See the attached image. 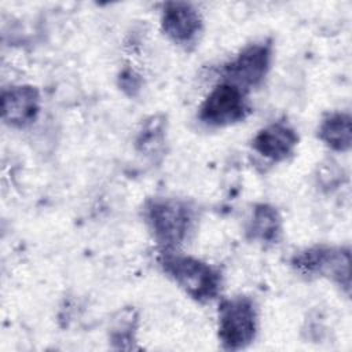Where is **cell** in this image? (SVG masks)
Segmentation results:
<instances>
[{
	"label": "cell",
	"mask_w": 352,
	"mask_h": 352,
	"mask_svg": "<svg viewBox=\"0 0 352 352\" xmlns=\"http://www.w3.org/2000/svg\"><path fill=\"white\" fill-rule=\"evenodd\" d=\"M158 263L162 271L192 300L205 304L220 294L223 276L214 265L176 250H161Z\"/></svg>",
	"instance_id": "cell-1"
},
{
	"label": "cell",
	"mask_w": 352,
	"mask_h": 352,
	"mask_svg": "<svg viewBox=\"0 0 352 352\" xmlns=\"http://www.w3.org/2000/svg\"><path fill=\"white\" fill-rule=\"evenodd\" d=\"M146 223L162 250H176L195 223L194 209L183 199L151 198L144 205Z\"/></svg>",
	"instance_id": "cell-2"
},
{
	"label": "cell",
	"mask_w": 352,
	"mask_h": 352,
	"mask_svg": "<svg viewBox=\"0 0 352 352\" xmlns=\"http://www.w3.org/2000/svg\"><path fill=\"white\" fill-rule=\"evenodd\" d=\"M217 336L227 351L249 346L256 338L258 315L254 301L246 296L224 298L219 304Z\"/></svg>",
	"instance_id": "cell-3"
},
{
	"label": "cell",
	"mask_w": 352,
	"mask_h": 352,
	"mask_svg": "<svg viewBox=\"0 0 352 352\" xmlns=\"http://www.w3.org/2000/svg\"><path fill=\"white\" fill-rule=\"evenodd\" d=\"M292 267L305 276H324L336 282L349 294L351 289V252L349 248L316 245L296 252L290 260Z\"/></svg>",
	"instance_id": "cell-4"
},
{
	"label": "cell",
	"mask_w": 352,
	"mask_h": 352,
	"mask_svg": "<svg viewBox=\"0 0 352 352\" xmlns=\"http://www.w3.org/2000/svg\"><path fill=\"white\" fill-rule=\"evenodd\" d=\"M250 113L245 89L224 81L216 85L204 99L198 118L209 126H228L243 121Z\"/></svg>",
	"instance_id": "cell-5"
},
{
	"label": "cell",
	"mask_w": 352,
	"mask_h": 352,
	"mask_svg": "<svg viewBox=\"0 0 352 352\" xmlns=\"http://www.w3.org/2000/svg\"><path fill=\"white\" fill-rule=\"evenodd\" d=\"M271 41L249 44L224 66L226 81L232 82L242 89L257 87L265 78L271 66Z\"/></svg>",
	"instance_id": "cell-6"
},
{
	"label": "cell",
	"mask_w": 352,
	"mask_h": 352,
	"mask_svg": "<svg viewBox=\"0 0 352 352\" xmlns=\"http://www.w3.org/2000/svg\"><path fill=\"white\" fill-rule=\"evenodd\" d=\"M161 28L175 44L190 50L197 45L204 29L201 12L186 1H166L162 6Z\"/></svg>",
	"instance_id": "cell-7"
},
{
	"label": "cell",
	"mask_w": 352,
	"mask_h": 352,
	"mask_svg": "<svg viewBox=\"0 0 352 352\" xmlns=\"http://www.w3.org/2000/svg\"><path fill=\"white\" fill-rule=\"evenodd\" d=\"M40 111V94L33 85H12L1 94V118L15 128L32 124Z\"/></svg>",
	"instance_id": "cell-8"
},
{
	"label": "cell",
	"mask_w": 352,
	"mask_h": 352,
	"mask_svg": "<svg viewBox=\"0 0 352 352\" xmlns=\"http://www.w3.org/2000/svg\"><path fill=\"white\" fill-rule=\"evenodd\" d=\"M297 143V132L289 124L282 121L264 126L252 139L253 150L274 162L287 160L294 153Z\"/></svg>",
	"instance_id": "cell-9"
},
{
	"label": "cell",
	"mask_w": 352,
	"mask_h": 352,
	"mask_svg": "<svg viewBox=\"0 0 352 352\" xmlns=\"http://www.w3.org/2000/svg\"><path fill=\"white\" fill-rule=\"evenodd\" d=\"M282 217L276 208L257 204L246 226V236L263 246H274L282 239Z\"/></svg>",
	"instance_id": "cell-10"
},
{
	"label": "cell",
	"mask_w": 352,
	"mask_h": 352,
	"mask_svg": "<svg viewBox=\"0 0 352 352\" xmlns=\"http://www.w3.org/2000/svg\"><path fill=\"white\" fill-rule=\"evenodd\" d=\"M166 143V118L162 114L150 116L146 118L136 135L135 147L139 154L151 161L160 160L164 155Z\"/></svg>",
	"instance_id": "cell-11"
},
{
	"label": "cell",
	"mask_w": 352,
	"mask_h": 352,
	"mask_svg": "<svg viewBox=\"0 0 352 352\" xmlns=\"http://www.w3.org/2000/svg\"><path fill=\"white\" fill-rule=\"evenodd\" d=\"M318 138L334 151H348L352 143V120L348 113L334 111L323 117Z\"/></svg>",
	"instance_id": "cell-12"
},
{
	"label": "cell",
	"mask_w": 352,
	"mask_h": 352,
	"mask_svg": "<svg viewBox=\"0 0 352 352\" xmlns=\"http://www.w3.org/2000/svg\"><path fill=\"white\" fill-rule=\"evenodd\" d=\"M138 322V314L131 307L124 308L114 315L109 330V340L113 348L125 351L138 348L135 345Z\"/></svg>",
	"instance_id": "cell-13"
},
{
	"label": "cell",
	"mask_w": 352,
	"mask_h": 352,
	"mask_svg": "<svg viewBox=\"0 0 352 352\" xmlns=\"http://www.w3.org/2000/svg\"><path fill=\"white\" fill-rule=\"evenodd\" d=\"M118 84L121 87V89L129 95V96H135L139 91H140V85H142V81H140V77L131 69H126L124 70L120 77H118Z\"/></svg>",
	"instance_id": "cell-14"
}]
</instances>
